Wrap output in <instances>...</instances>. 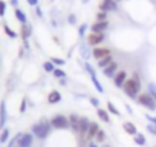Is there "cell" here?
<instances>
[{"mask_svg":"<svg viewBox=\"0 0 156 147\" xmlns=\"http://www.w3.org/2000/svg\"><path fill=\"white\" fill-rule=\"evenodd\" d=\"M122 91L129 98H132V100L138 98V95L141 94V78H139V75L136 72H133V75L126 80V83L122 86Z\"/></svg>","mask_w":156,"mask_h":147,"instance_id":"cell-1","label":"cell"},{"mask_svg":"<svg viewBox=\"0 0 156 147\" xmlns=\"http://www.w3.org/2000/svg\"><path fill=\"white\" fill-rule=\"evenodd\" d=\"M51 129H52V124H51V121L49 120H46V118H41L38 123H35L34 126H32V135L34 136H37L38 139H44V138H48L49 136V133H51Z\"/></svg>","mask_w":156,"mask_h":147,"instance_id":"cell-2","label":"cell"},{"mask_svg":"<svg viewBox=\"0 0 156 147\" xmlns=\"http://www.w3.org/2000/svg\"><path fill=\"white\" fill-rule=\"evenodd\" d=\"M136 101H138L142 107H145V109H148V110H156V101H154V98H153L150 94H147V92L139 94L138 98H136Z\"/></svg>","mask_w":156,"mask_h":147,"instance_id":"cell-3","label":"cell"},{"mask_svg":"<svg viewBox=\"0 0 156 147\" xmlns=\"http://www.w3.org/2000/svg\"><path fill=\"white\" fill-rule=\"evenodd\" d=\"M51 124L54 129H58V130H64L70 127L69 117H64V115H55L54 118H51Z\"/></svg>","mask_w":156,"mask_h":147,"instance_id":"cell-4","label":"cell"},{"mask_svg":"<svg viewBox=\"0 0 156 147\" xmlns=\"http://www.w3.org/2000/svg\"><path fill=\"white\" fill-rule=\"evenodd\" d=\"M100 11L115 13V11H118V2H115V0H103L100 3Z\"/></svg>","mask_w":156,"mask_h":147,"instance_id":"cell-5","label":"cell"},{"mask_svg":"<svg viewBox=\"0 0 156 147\" xmlns=\"http://www.w3.org/2000/svg\"><path fill=\"white\" fill-rule=\"evenodd\" d=\"M104 38H106V34H104V32H103V34L92 32V34L87 35V45H89V46H100V45L104 41Z\"/></svg>","mask_w":156,"mask_h":147,"instance_id":"cell-6","label":"cell"},{"mask_svg":"<svg viewBox=\"0 0 156 147\" xmlns=\"http://www.w3.org/2000/svg\"><path fill=\"white\" fill-rule=\"evenodd\" d=\"M112 54V51L109 49V48H103V46H95L94 49H92V57L98 61V60H101V58H104V57H107V55H110Z\"/></svg>","mask_w":156,"mask_h":147,"instance_id":"cell-7","label":"cell"},{"mask_svg":"<svg viewBox=\"0 0 156 147\" xmlns=\"http://www.w3.org/2000/svg\"><path fill=\"white\" fill-rule=\"evenodd\" d=\"M116 74H118V63H116V61L110 63L107 67L103 69V75H104L106 78H112V80H113Z\"/></svg>","mask_w":156,"mask_h":147,"instance_id":"cell-8","label":"cell"},{"mask_svg":"<svg viewBox=\"0 0 156 147\" xmlns=\"http://www.w3.org/2000/svg\"><path fill=\"white\" fill-rule=\"evenodd\" d=\"M34 144V135L32 133H22L17 147H32Z\"/></svg>","mask_w":156,"mask_h":147,"instance_id":"cell-9","label":"cell"},{"mask_svg":"<svg viewBox=\"0 0 156 147\" xmlns=\"http://www.w3.org/2000/svg\"><path fill=\"white\" fill-rule=\"evenodd\" d=\"M126 80H127V72H126V70H118V74H116L115 78H113V84H115V88L122 89Z\"/></svg>","mask_w":156,"mask_h":147,"instance_id":"cell-10","label":"cell"},{"mask_svg":"<svg viewBox=\"0 0 156 147\" xmlns=\"http://www.w3.org/2000/svg\"><path fill=\"white\" fill-rule=\"evenodd\" d=\"M109 29V20L107 22H95L92 26H90V31L92 32H97V34H103Z\"/></svg>","mask_w":156,"mask_h":147,"instance_id":"cell-11","label":"cell"},{"mask_svg":"<svg viewBox=\"0 0 156 147\" xmlns=\"http://www.w3.org/2000/svg\"><path fill=\"white\" fill-rule=\"evenodd\" d=\"M89 126H90V120L87 117H80V133L81 136H86L87 135V130H89Z\"/></svg>","mask_w":156,"mask_h":147,"instance_id":"cell-12","label":"cell"},{"mask_svg":"<svg viewBox=\"0 0 156 147\" xmlns=\"http://www.w3.org/2000/svg\"><path fill=\"white\" fill-rule=\"evenodd\" d=\"M8 121V110H6V103L2 101L0 104V129H5V124Z\"/></svg>","mask_w":156,"mask_h":147,"instance_id":"cell-13","label":"cell"},{"mask_svg":"<svg viewBox=\"0 0 156 147\" xmlns=\"http://www.w3.org/2000/svg\"><path fill=\"white\" fill-rule=\"evenodd\" d=\"M80 55H81V58L84 61H89V58L92 57V49H90V46L87 43L80 45Z\"/></svg>","mask_w":156,"mask_h":147,"instance_id":"cell-14","label":"cell"},{"mask_svg":"<svg viewBox=\"0 0 156 147\" xmlns=\"http://www.w3.org/2000/svg\"><path fill=\"white\" fill-rule=\"evenodd\" d=\"M69 124H70V129L73 130V132H80V117H78L76 113H72L70 117H69Z\"/></svg>","mask_w":156,"mask_h":147,"instance_id":"cell-15","label":"cell"},{"mask_svg":"<svg viewBox=\"0 0 156 147\" xmlns=\"http://www.w3.org/2000/svg\"><path fill=\"white\" fill-rule=\"evenodd\" d=\"M122 129H124L126 133H129V135H132V136H135V135L138 133L136 126H135L133 123H130V121H124V123H122Z\"/></svg>","mask_w":156,"mask_h":147,"instance_id":"cell-16","label":"cell"},{"mask_svg":"<svg viewBox=\"0 0 156 147\" xmlns=\"http://www.w3.org/2000/svg\"><path fill=\"white\" fill-rule=\"evenodd\" d=\"M98 130H100V126H98V123H94V121H90V126H89V130H87V135H86L87 141L94 139Z\"/></svg>","mask_w":156,"mask_h":147,"instance_id":"cell-17","label":"cell"},{"mask_svg":"<svg viewBox=\"0 0 156 147\" xmlns=\"http://www.w3.org/2000/svg\"><path fill=\"white\" fill-rule=\"evenodd\" d=\"M31 35H32V26H31L29 23L22 25V29H20V37H22L23 40H28Z\"/></svg>","mask_w":156,"mask_h":147,"instance_id":"cell-18","label":"cell"},{"mask_svg":"<svg viewBox=\"0 0 156 147\" xmlns=\"http://www.w3.org/2000/svg\"><path fill=\"white\" fill-rule=\"evenodd\" d=\"M61 101V94L58 91H51L49 95H48V103L49 104H57Z\"/></svg>","mask_w":156,"mask_h":147,"instance_id":"cell-19","label":"cell"},{"mask_svg":"<svg viewBox=\"0 0 156 147\" xmlns=\"http://www.w3.org/2000/svg\"><path fill=\"white\" fill-rule=\"evenodd\" d=\"M14 16H16V19L20 22V25H26V23H28V17H26V14H25L20 8H14Z\"/></svg>","mask_w":156,"mask_h":147,"instance_id":"cell-20","label":"cell"},{"mask_svg":"<svg viewBox=\"0 0 156 147\" xmlns=\"http://www.w3.org/2000/svg\"><path fill=\"white\" fill-rule=\"evenodd\" d=\"M115 60H113V57H112V54L110 55H107V57H104V58H101V60H98L97 61V66L100 67V69H104V67H107L110 63H113Z\"/></svg>","mask_w":156,"mask_h":147,"instance_id":"cell-21","label":"cell"},{"mask_svg":"<svg viewBox=\"0 0 156 147\" xmlns=\"http://www.w3.org/2000/svg\"><path fill=\"white\" fill-rule=\"evenodd\" d=\"M97 115H98V118H100L101 121H104V123H110V115H109L107 109H101V107H98V109H97Z\"/></svg>","mask_w":156,"mask_h":147,"instance_id":"cell-22","label":"cell"},{"mask_svg":"<svg viewBox=\"0 0 156 147\" xmlns=\"http://www.w3.org/2000/svg\"><path fill=\"white\" fill-rule=\"evenodd\" d=\"M90 80H92V83H94V88H95L100 94H104V88H103V84L100 83L98 77H97V75H90Z\"/></svg>","mask_w":156,"mask_h":147,"instance_id":"cell-23","label":"cell"},{"mask_svg":"<svg viewBox=\"0 0 156 147\" xmlns=\"http://www.w3.org/2000/svg\"><path fill=\"white\" fill-rule=\"evenodd\" d=\"M107 112H109V113H112V115H115V117H119V115H121V112L116 109V106H115L112 101H109V103H107Z\"/></svg>","mask_w":156,"mask_h":147,"instance_id":"cell-24","label":"cell"},{"mask_svg":"<svg viewBox=\"0 0 156 147\" xmlns=\"http://www.w3.org/2000/svg\"><path fill=\"white\" fill-rule=\"evenodd\" d=\"M94 139H95V142H97V144L104 142V141H106V132H104L103 129H100V130L97 132V135H95V138H94Z\"/></svg>","mask_w":156,"mask_h":147,"instance_id":"cell-25","label":"cell"},{"mask_svg":"<svg viewBox=\"0 0 156 147\" xmlns=\"http://www.w3.org/2000/svg\"><path fill=\"white\" fill-rule=\"evenodd\" d=\"M133 141H135V144H138V145H145V142H147V141H145V136H144L142 133H139V132L133 136Z\"/></svg>","mask_w":156,"mask_h":147,"instance_id":"cell-26","label":"cell"},{"mask_svg":"<svg viewBox=\"0 0 156 147\" xmlns=\"http://www.w3.org/2000/svg\"><path fill=\"white\" fill-rule=\"evenodd\" d=\"M9 139V129H2V133H0V144H5Z\"/></svg>","mask_w":156,"mask_h":147,"instance_id":"cell-27","label":"cell"},{"mask_svg":"<svg viewBox=\"0 0 156 147\" xmlns=\"http://www.w3.org/2000/svg\"><path fill=\"white\" fill-rule=\"evenodd\" d=\"M55 67H57V66H55L51 60H48V61H44V63H43V69H44L46 72H49V74H52V72L55 70Z\"/></svg>","mask_w":156,"mask_h":147,"instance_id":"cell-28","label":"cell"},{"mask_svg":"<svg viewBox=\"0 0 156 147\" xmlns=\"http://www.w3.org/2000/svg\"><path fill=\"white\" fill-rule=\"evenodd\" d=\"M147 94H150L154 98V101H156V84L154 83H148L147 84Z\"/></svg>","mask_w":156,"mask_h":147,"instance_id":"cell-29","label":"cell"},{"mask_svg":"<svg viewBox=\"0 0 156 147\" xmlns=\"http://www.w3.org/2000/svg\"><path fill=\"white\" fill-rule=\"evenodd\" d=\"M52 75H54L55 78L60 80V78H64V77H66V72H64L61 67H55V70L52 72Z\"/></svg>","mask_w":156,"mask_h":147,"instance_id":"cell-30","label":"cell"},{"mask_svg":"<svg viewBox=\"0 0 156 147\" xmlns=\"http://www.w3.org/2000/svg\"><path fill=\"white\" fill-rule=\"evenodd\" d=\"M107 19H109V13H104V11L97 13V22H107Z\"/></svg>","mask_w":156,"mask_h":147,"instance_id":"cell-31","label":"cell"},{"mask_svg":"<svg viewBox=\"0 0 156 147\" xmlns=\"http://www.w3.org/2000/svg\"><path fill=\"white\" fill-rule=\"evenodd\" d=\"M3 29H5V32H6V35H8L9 38H17V35H19V34H17L14 29H11L8 25H5V26H3Z\"/></svg>","mask_w":156,"mask_h":147,"instance_id":"cell-32","label":"cell"},{"mask_svg":"<svg viewBox=\"0 0 156 147\" xmlns=\"http://www.w3.org/2000/svg\"><path fill=\"white\" fill-rule=\"evenodd\" d=\"M87 28H89V25H87V23H83V25H80V28H78V35H80L81 38H83V37H86Z\"/></svg>","mask_w":156,"mask_h":147,"instance_id":"cell-33","label":"cell"},{"mask_svg":"<svg viewBox=\"0 0 156 147\" xmlns=\"http://www.w3.org/2000/svg\"><path fill=\"white\" fill-rule=\"evenodd\" d=\"M84 69H86V72L89 74V75H97V72H95V67L89 63V61H86L84 63Z\"/></svg>","mask_w":156,"mask_h":147,"instance_id":"cell-34","label":"cell"},{"mask_svg":"<svg viewBox=\"0 0 156 147\" xmlns=\"http://www.w3.org/2000/svg\"><path fill=\"white\" fill-rule=\"evenodd\" d=\"M51 61L57 66V67H60V66H64V63H66V60H63V58H57V57H52L51 58Z\"/></svg>","mask_w":156,"mask_h":147,"instance_id":"cell-35","label":"cell"},{"mask_svg":"<svg viewBox=\"0 0 156 147\" xmlns=\"http://www.w3.org/2000/svg\"><path fill=\"white\" fill-rule=\"evenodd\" d=\"M5 14H6V2L0 0V17H5Z\"/></svg>","mask_w":156,"mask_h":147,"instance_id":"cell-36","label":"cell"},{"mask_svg":"<svg viewBox=\"0 0 156 147\" xmlns=\"http://www.w3.org/2000/svg\"><path fill=\"white\" fill-rule=\"evenodd\" d=\"M147 132L156 136V126H154V124H151V123H148V124H147Z\"/></svg>","mask_w":156,"mask_h":147,"instance_id":"cell-37","label":"cell"},{"mask_svg":"<svg viewBox=\"0 0 156 147\" xmlns=\"http://www.w3.org/2000/svg\"><path fill=\"white\" fill-rule=\"evenodd\" d=\"M89 101H90V104H92L94 107H97V109L100 107V100H98V98H95V97H90V98H89Z\"/></svg>","mask_w":156,"mask_h":147,"instance_id":"cell-38","label":"cell"},{"mask_svg":"<svg viewBox=\"0 0 156 147\" xmlns=\"http://www.w3.org/2000/svg\"><path fill=\"white\" fill-rule=\"evenodd\" d=\"M67 23H69V25H75V23H76V16H75V14H69Z\"/></svg>","mask_w":156,"mask_h":147,"instance_id":"cell-39","label":"cell"},{"mask_svg":"<svg viewBox=\"0 0 156 147\" xmlns=\"http://www.w3.org/2000/svg\"><path fill=\"white\" fill-rule=\"evenodd\" d=\"M145 118L148 120V123H151V124H154V126H156V117H151V115H145Z\"/></svg>","mask_w":156,"mask_h":147,"instance_id":"cell-40","label":"cell"},{"mask_svg":"<svg viewBox=\"0 0 156 147\" xmlns=\"http://www.w3.org/2000/svg\"><path fill=\"white\" fill-rule=\"evenodd\" d=\"M26 2H28V5H31V6H38V2H40V0H26Z\"/></svg>","mask_w":156,"mask_h":147,"instance_id":"cell-41","label":"cell"},{"mask_svg":"<svg viewBox=\"0 0 156 147\" xmlns=\"http://www.w3.org/2000/svg\"><path fill=\"white\" fill-rule=\"evenodd\" d=\"M25 110H26V98H23V100H22V106H20V112L23 113Z\"/></svg>","mask_w":156,"mask_h":147,"instance_id":"cell-42","label":"cell"},{"mask_svg":"<svg viewBox=\"0 0 156 147\" xmlns=\"http://www.w3.org/2000/svg\"><path fill=\"white\" fill-rule=\"evenodd\" d=\"M35 14H37L40 19L43 17V11H41V8H40V6H35Z\"/></svg>","mask_w":156,"mask_h":147,"instance_id":"cell-43","label":"cell"},{"mask_svg":"<svg viewBox=\"0 0 156 147\" xmlns=\"http://www.w3.org/2000/svg\"><path fill=\"white\" fill-rule=\"evenodd\" d=\"M87 147H100V145H98L95 141H89V142H87Z\"/></svg>","mask_w":156,"mask_h":147,"instance_id":"cell-44","label":"cell"},{"mask_svg":"<svg viewBox=\"0 0 156 147\" xmlns=\"http://www.w3.org/2000/svg\"><path fill=\"white\" fill-rule=\"evenodd\" d=\"M9 2H11V5L14 8H19V0H9Z\"/></svg>","mask_w":156,"mask_h":147,"instance_id":"cell-45","label":"cell"},{"mask_svg":"<svg viewBox=\"0 0 156 147\" xmlns=\"http://www.w3.org/2000/svg\"><path fill=\"white\" fill-rule=\"evenodd\" d=\"M60 84H61V86H66V84H67V78H66V77H64V78H60Z\"/></svg>","mask_w":156,"mask_h":147,"instance_id":"cell-46","label":"cell"},{"mask_svg":"<svg viewBox=\"0 0 156 147\" xmlns=\"http://www.w3.org/2000/svg\"><path fill=\"white\" fill-rule=\"evenodd\" d=\"M23 49H29V41L28 40H23Z\"/></svg>","mask_w":156,"mask_h":147,"instance_id":"cell-47","label":"cell"},{"mask_svg":"<svg viewBox=\"0 0 156 147\" xmlns=\"http://www.w3.org/2000/svg\"><path fill=\"white\" fill-rule=\"evenodd\" d=\"M126 109H127V112H129V113H133V110H132V107H130L129 104H126Z\"/></svg>","mask_w":156,"mask_h":147,"instance_id":"cell-48","label":"cell"},{"mask_svg":"<svg viewBox=\"0 0 156 147\" xmlns=\"http://www.w3.org/2000/svg\"><path fill=\"white\" fill-rule=\"evenodd\" d=\"M81 2H83V3H87V2H89V0H81Z\"/></svg>","mask_w":156,"mask_h":147,"instance_id":"cell-49","label":"cell"},{"mask_svg":"<svg viewBox=\"0 0 156 147\" xmlns=\"http://www.w3.org/2000/svg\"><path fill=\"white\" fill-rule=\"evenodd\" d=\"M115 2H121V0H115Z\"/></svg>","mask_w":156,"mask_h":147,"instance_id":"cell-50","label":"cell"},{"mask_svg":"<svg viewBox=\"0 0 156 147\" xmlns=\"http://www.w3.org/2000/svg\"><path fill=\"white\" fill-rule=\"evenodd\" d=\"M104 147H110V145H104Z\"/></svg>","mask_w":156,"mask_h":147,"instance_id":"cell-51","label":"cell"}]
</instances>
